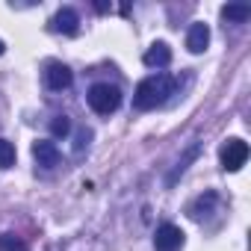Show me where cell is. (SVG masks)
<instances>
[{"mask_svg":"<svg viewBox=\"0 0 251 251\" xmlns=\"http://www.w3.org/2000/svg\"><path fill=\"white\" fill-rule=\"evenodd\" d=\"M172 89H175V80H172L169 74L145 77V80L136 86V92H133V106H136V109H154V106H160V103L172 95Z\"/></svg>","mask_w":251,"mask_h":251,"instance_id":"obj_1","label":"cell"},{"mask_svg":"<svg viewBox=\"0 0 251 251\" xmlns=\"http://www.w3.org/2000/svg\"><path fill=\"white\" fill-rule=\"evenodd\" d=\"M86 98H89V106L98 115H109V112H115L121 106V92L115 86H109V83H95Z\"/></svg>","mask_w":251,"mask_h":251,"instance_id":"obj_2","label":"cell"},{"mask_svg":"<svg viewBox=\"0 0 251 251\" xmlns=\"http://www.w3.org/2000/svg\"><path fill=\"white\" fill-rule=\"evenodd\" d=\"M219 157H222V169L225 172H239L245 166V160H248V145L242 139H227L222 145Z\"/></svg>","mask_w":251,"mask_h":251,"instance_id":"obj_3","label":"cell"},{"mask_svg":"<svg viewBox=\"0 0 251 251\" xmlns=\"http://www.w3.org/2000/svg\"><path fill=\"white\" fill-rule=\"evenodd\" d=\"M154 245H157V251H177L183 245V230L177 225H160L157 236H154Z\"/></svg>","mask_w":251,"mask_h":251,"instance_id":"obj_4","label":"cell"},{"mask_svg":"<svg viewBox=\"0 0 251 251\" xmlns=\"http://www.w3.org/2000/svg\"><path fill=\"white\" fill-rule=\"evenodd\" d=\"M45 83H48V89L62 92V89H68V86L74 83V74H71L68 65H62V62H50L48 71H45Z\"/></svg>","mask_w":251,"mask_h":251,"instance_id":"obj_5","label":"cell"},{"mask_svg":"<svg viewBox=\"0 0 251 251\" xmlns=\"http://www.w3.org/2000/svg\"><path fill=\"white\" fill-rule=\"evenodd\" d=\"M50 30H53V33H62V36H74V33L80 30V15H77L71 6H65V9H59V12L53 15Z\"/></svg>","mask_w":251,"mask_h":251,"instance_id":"obj_6","label":"cell"},{"mask_svg":"<svg viewBox=\"0 0 251 251\" xmlns=\"http://www.w3.org/2000/svg\"><path fill=\"white\" fill-rule=\"evenodd\" d=\"M207 45H210V27L204 21H195L186 33V48H189V53H204Z\"/></svg>","mask_w":251,"mask_h":251,"instance_id":"obj_7","label":"cell"},{"mask_svg":"<svg viewBox=\"0 0 251 251\" xmlns=\"http://www.w3.org/2000/svg\"><path fill=\"white\" fill-rule=\"evenodd\" d=\"M142 62H145L148 68H166V65L172 62V48H169L166 42H154V45L145 50Z\"/></svg>","mask_w":251,"mask_h":251,"instance_id":"obj_8","label":"cell"},{"mask_svg":"<svg viewBox=\"0 0 251 251\" xmlns=\"http://www.w3.org/2000/svg\"><path fill=\"white\" fill-rule=\"evenodd\" d=\"M33 157H36V163H39V166H45V169H53V166L59 163V148H56L53 142H45V139H39V142L33 145Z\"/></svg>","mask_w":251,"mask_h":251,"instance_id":"obj_9","label":"cell"},{"mask_svg":"<svg viewBox=\"0 0 251 251\" xmlns=\"http://www.w3.org/2000/svg\"><path fill=\"white\" fill-rule=\"evenodd\" d=\"M198 154H201V145H198V142H195V145H189V151H186V154H183V157L175 163V169L169 172V177H166V186H175V183H177V177H180V175L189 169V163H192Z\"/></svg>","mask_w":251,"mask_h":251,"instance_id":"obj_10","label":"cell"},{"mask_svg":"<svg viewBox=\"0 0 251 251\" xmlns=\"http://www.w3.org/2000/svg\"><path fill=\"white\" fill-rule=\"evenodd\" d=\"M222 15H225L227 21L242 24V21H248V18H251V6H245V3H227V6L222 9Z\"/></svg>","mask_w":251,"mask_h":251,"instance_id":"obj_11","label":"cell"},{"mask_svg":"<svg viewBox=\"0 0 251 251\" xmlns=\"http://www.w3.org/2000/svg\"><path fill=\"white\" fill-rule=\"evenodd\" d=\"M15 166V145L9 139H0V169H12Z\"/></svg>","mask_w":251,"mask_h":251,"instance_id":"obj_12","label":"cell"},{"mask_svg":"<svg viewBox=\"0 0 251 251\" xmlns=\"http://www.w3.org/2000/svg\"><path fill=\"white\" fill-rule=\"evenodd\" d=\"M0 251H27V242L15 233H3L0 236Z\"/></svg>","mask_w":251,"mask_h":251,"instance_id":"obj_13","label":"cell"},{"mask_svg":"<svg viewBox=\"0 0 251 251\" xmlns=\"http://www.w3.org/2000/svg\"><path fill=\"white\" fill-rule=\"evenodd\" d=\"M50 133H53V136H68V133H71V121H68V115H53V121H50Z\"/></svg>","mask_w":251,"mask_h":251,"instance_id":"obj_14","label":"cell"},{"mask_svg":"<svg viewBox=\"0 0 251 251\" xmlns=\"http://www.w3.org/2000/svg\"><path fill=\"white\" fill-rule=\"evenodd\" d=\"M95 9L98 12H109V3H103V0H100V3H95Z\"/></svg>","mask_w":251,"mask_h":251,"instance_id":"obj_15","label":"cell"},{"mask_svg":"<svg viewBox=\"0 0 251 251\" xmlns=\"http://www.w3.org/2000/svg\"><path fill=\"white\" fill-rule=\"evenodd\" d=\"M3 50H6V45H3V39H0V56H3Z\"/></svg>","mask_w":251,"mask_h":251,"instance_id":"obj_16","label":"cell"}]
</instances>
